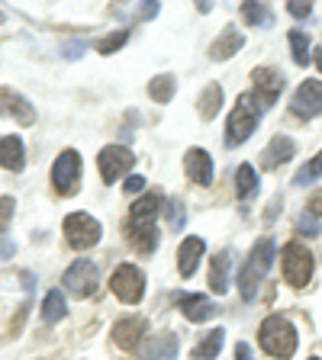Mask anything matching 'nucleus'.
I'll return each instance as SVG.
<instances>
[{"label":"nucleus","mask_w":322,"mask_h":360,"mask_svg":"<svg viewBox=\"0 0 322 360\" xmlns=\"http://www.w3.org/2000/svg\"><path fill=\"white\" fill-rule=\"evenodd\" d=\"M271 261H274V238H258L255 248L248 251L245 264H242V274H239V290L245 302H252L258 296L264 277L271 274Z\"/></svg>","instance_id":"f257e3e1"},{"label":"nucleus","mask_w":322,"mask_h":360,"mask_svg":"<svg viewBox=\"0 0 322 360\" xmlns=\"http://www.w3.org/2000/svg\"><path fill=\"white\" fill-rule=\"evenodd\" d=\"M258 341H261V347L271 357L287 360V357H293L300 338H297V328L287 322L284 315H268L261 322V328H258Z\"/></svg>","instance_id":"f03ea898"},{"label":"nucleus","mask_w":322,"mask_h":360,"mask_svg":"<svg viewBox=\"0 0 322 360\" xmlns=\"http://www.w3.org/2000/svg\"><path fill=\"white\" fill-rule=\"evenodd\" d=\"M261 103H258L252 94H239L233 112H229V122H225V145H242L245 139H252V132L258 129L261 120Z\"/></svg>","instance_id":"7ed1b4c3"},{"label":"nucleus","mask_w":322,"mask_h":360,"mask_svg":"<svg viewBox=\"0 0 322 360\" xmlns=\"http://www.w3.org/2000/svg\"><path fill=\"white\" fill-rule=\"evenodd\" d=\"M280 267H284V280L290 286H306L313 277V255L300 241H287L280 251Z\"/></svg>","instance_id":"20e7f679"},{"label":"nucleus","mask_w":322,"mask_h":360,"mask_svg":"<svg viewBox=\"0 0 322 360\" xmlns=\"http://www.w3.org/2000/svg\"><path fill=\"white\" fill-rule=\"evenodd\" d=\"M52 184L58 196H75L81 190V155L75 148L61 151L52 165Z\"/></svg>","instance_id":"39448f33"},{"label":"nucleus","mask_w":322,"mask_h":360,"mask_svg":"<svg viewBox=\"0 0 322 360\" xmlns=\"http://www.w3.org/2000/svg\"><path fill=\"white\" fill-rule=\"evenodd\" d=\"M110 290L113 296L120 302H126V306H135V302L145 296V277L142 270L135 267V264H120V267L113 270L110 277Z\"/></svg>","instance_id":"423d86ee"},{"label":"nucleus","mask_w":322,"mask_h":360,"mask_svg":"<svg viewBox=\"0 0 322 360\" xmlns=\"http://www.w3.org/2000/svg\"><path fill=\"white\" fill-rule=\"evenodd\" d=\"M100 235H104L100 222L94 216H87V212H71V216L65 219V238H68V245L75 248V251L94 248L100 241Z\"/></svg>","instance_id":"0eeeda50"},{"label":"nucleus","mask_w":322,"mask_h":360,"mask_svg":"<svg viewBox=\"0 0 322 360\" xmlns=\"http://www.w3.org/2000/svg\"><path fill=\"white\" fill-rule=\"evenodd\" d=\"M97 165H100V177H104V184H116L120 177H126V174L132 171L135 155L126 148V145H106V148L100 151Z\"/></svg>","instance_id":"6e6552de"},{"label":"nucleus","mask_w":322,"mask_h":360,"mask_svg":"<svg viewBox=\"0 0 322 360\" xmlns=\"http://www.w3.org/2000/svg\"><path fill=\"white\" fill-rule=\"evenodd\" d=\"M280 90H284V75L278 68H255L252 71V97L261 103V110H268L280 97Z\"/></svg>","instance_id":"1a4fd4ad"},{"label":"nucleus","mask_w":322,"mask_h":360,"mask_svg":"<svg viewBox=\"0 0 322 360\" xmlns=\"http://www.w3.org/2000/svg\"><path fill=\"white\" fill-rule=\"evenodd\" d=\"M65 290L78 300H87L97 292V267L90 261H75L65 270Z\"/></svg>","instance_id":"9d476101"},{"label":"nucleus","mask_w":322,"mask_h":360,"mask_svg":"<svg viewBox=\"0 0 322 360\" xmlns=\"http://www.w3.org/2000/svg\"><path fill=\"white\" fill-rule=\"evenodd\" d=\"M290 110H293V116H300V120H313V116H319L322 112V81H316V77L303 81L300 87H297V94H293V100H290Z\"/></svg>","instance_id":"9b49d317"},{"label":"nucleus","mask_w":322,"mask_h":360,"mask_svg":"<svg viewBox=\"0 0 322 360\" xmlns=\"http://www.w3.org/2000/svg\"><path fill=\"white\" fill-rule=\"evenodd\" d=\"M0 116H13L20 126H32L36 122V106L23 94H16L13 87H0Z\"/></svg>","instance_id":"f8f14e48"},{"label":"nucleus","mask_w":322,"mask_h":360,"mask_svg":"<svg viewBox=\"0 0 322 360\" xmlns=\"http://www.w3.org/2000/svg\"><path fill=\"white\" fill-rule=\"evenodd\" d=\"M145 331H149V322H145L142 315H129V319H120V322L113 325V341L123 351H135L139 341L145 338Z\"/></svg>","instance_id":"ddd939ff"},{"label":"nucleus","mask_w":322,"mask_h":360,"mask_svg":"<svg viewBox=\"0 0 322 360\" xmlns=\"http://www.w3.org/2000/svg\"><path fill=\"white\" fill-rule=\"evenodd\" d=\"M203 251H206V241L197 238V235L180 241V248H178V274L180 277H194V270L200 267V261H203Z\"/></svg>","instance_id":"4468645a"},{"label":"nucleus","mask_w":322,"mask_h":360,"mask_svg":"<svg viewBox=\"0 0 322 360\" xmlns=\"http://www.w3.org/2000/svg\"><path fill=\"white\" fill-rule=\"evenodd\" d=\"M184 171H187V177L194 180L197 187H210V180H213V158L206 155L203 148H190L187 155H184Z\"/></svg>","instance_id":"2eb2a0df"},{"label":"nucleus","mask_w":322,"mask_h":360,"mask_svg":"<svg viewBox=\"0 0 322 360\" xmlns=\"http://www.w3.org/2000/svg\"><path fill=\"white\" fill-rule=\"evenodd\" d=\"M293 155H297V145H293L287 135H274L261 155V167L264 171H278V167H284Z\"/></svg>","instance_id":"dca6fc26"},{"label":"nucleus","mask_w":322,"mask_h":360,"mask_svg":"<svg viewBox=\"0 0 322 360\" xmlns=\"http://www.w3.org/2000/svg\"><path fill=\"white\" fill-rule=\"evenodd\" d=\"M0 167L4 171L20 174L26 167V151H23V139L20 135H4L0 139Z\"/></svg>","instance_id":"f3484780"},{"label":"nucleus","mask_w":322,"mask_h":360,"mask_svg":"<svg viewBox=\"0 0 322 360\" xmlns=\"http://www.w3.org/2000/svg\"><path fill=\"white\" fill-rule=\"evenodd\" d=\"M174 357H178V335L174 331L149 338L142 345V360H174Z\"/></svg>","instance_id":"a211bd4d"},{"label":"nucleus","mask_w":322,"mask_h":360,"mask_svg":"<svg viewBox=\"0 0 322 360\" xmlns=\"http://www.w3.org/2000/svg\"><path fill=\"white\" fill-rule=\"evenodd\" d=\"M242 45H245V36H242L239 30H233V26H225L223 32H219V39L210 45V58L213 61H225L233 58L235 52H239Z\"/></svg>","instance_id":"6ab92c4d"},{"label":"nucleus","mask_w":322,"mask_h":360,"mask_svg":"<svg viewBox=\"0 0 322 360\" xmlns=\"http://www.w3.org/2000/svg\"><path fill=\"white\" fill-rule=\"evenodd\" d=\"M129 241H132L135 251L151 255L158 245V229L151 222H132V219H129Z\"/></svg>","instance_id":"aec40b11"},{"label":"nucleus","mask_w":322,"mask_h":360,"mask_svg":"<svg viewBox=\"0 0 322 360\" xmlns=\"http://www.w3.org/2000/svg\"><path fill=\"white\" fill-rule=\"evenodd\" d=\"M229 267H233V251L225 248V251H219L213 257V267H210V290L219 292V296L229 290Z\"/></svg>","instance_id":"412c9836"},{"label":"nucleus","mask_w":322,"mask_h":360,"mask_svg":"<svg viewBox=\"0 0 322 360\" xmlns=\"http://www.w3.org/2000/svg\"><path fill=\"white\" fill-rule=\"evenodd\" d=\"M180 312H184L187 322H210L216 306H213L206 296H184V300H180Z\"/></svg>","instance_id":"4be33fe9"},{"label":"nucleus","mask_w":322,"mask_h":360,"mask_svg":"<svg viewBox=\"0 0 322 360\" xmlns=\"http://www.w3.org/2000/svg\"><path fill=\"white\" fill-rule=\"evenodd\" d=\"M223 341H225V331L223 328H213L203 335V341L194 347V357L197 360H213L219 357V351H223Z\"/></svg>","instance_id":"5701e85b"},{"label":"nucleus","mask_w":322,"mask_h":360,"mask_svg":"<svg viewBox=\"0 0 322 360\" xmlns=\"http://www.w3.org/2000/svg\"><path fill=\"white\" fill-rule=\"evenodd\" d=\"M197 106H200V116L203 120H213L219 112V106H223V87L219 84H206L200 94V100H197Z\"/></svg>","instance_id":"b1692460"},{"label":"nucleus","mask_w":322,"mask_h":360,"mask_svg":"<svg viewBox=\"0 0 322 360\" xmlns=\"http://www.w3.org/2000/svg\"><path fill=\"white\" fill-rule=\"evenodd\" d=\"M65 312H68L65 292H61V290H52L49 296H45V302H42V319H45L49 325H55V322H61V319H65Z\"/></svg>","instance_id":"393cba45"},{"label":"nucleus","mask_w":322,"mask_h":360,"mask_svg":"<svg viewBox=\"0 0 322 360\" xmlns=\"http://www.w3.org/2000/svg\"><path fill=\"white\" fill-rule=\"evenodd\" d=\"M235 193L242 200H252L258 193V174L252 165H239V171H235Z\"/></svg>","instance_id":"a878e982"},{"label":"nucleus","mask_w":322,"mask_h":360,"mask_svg":"<svg viewBox=\"0 0 322 360\" xmlns=\"http://www.w3.org/2000/svg\"><path fill=\"white\" fill-rule=\"evenodd\" d=\"M174 90H178V81H174L171 75H158L149 81V97L155 100V103H168V100L174 97Z\"/></svg>","instance_id":"bb28decb"},{"label":"nucleus","mask_w":322,"mask_h":360,"mask_svg":"<svg viewBox=\"0 0 322 360\" xmlns=\"http://www.w3.org/2000/svg\"><path fill=\"white\" fill-rule=\"evenodd\" d=\"M158 206H161V196H158V193H145L142 200L132 206V212H129V216H132V222H151V219H155V212H158Z\"/></svg>","instance_id":"cd10ccee"},{"label":"nucleus","mask_w":322,"mask_h":360,"mask_svg":"<svg viewBox=\"0 0 322 360\" xmlns=\"http://www.w3.org/2000/svg\"><path fill=\"white\" fill-rule=\"evenodd\" d=\"M242 16L248 26H271V20H274L268 4H242Z\"/></svg>","instance_id":"c85d7f7f"},{"label":"nucleus","mask_w":322,"mask_h":360,"mask_svg":"<svg viewBox=\"0 0 322 360\" xmlns=\"http://www.w3.org/2000/svg\"><path fill=\"white\" fill-rule=\"evenodd\" d=\"M290 49H293V61H297V65H309V39L303 30L290 32Z\"/></svg>","instance_id":"c756f323"},{"label":"nucleus","mask_w":322,"mask_h":360,"mask_svg":"<svg viewBox=\"0 0 322 360\" xmlns=\"http://www.w3.org/2000/svg\"><path fill=\"white\" fill-rule=\"evenodd\" d=\"M165 216H168V225H171L174 232H180V229H184V216H187V212H184V202H180L178 196H171V200H168Z\"/></svg>","instance_id":"7c9ffc66"},{"label":"nucleus","mask_w":322,"mask_h":360,"mask_svg":"<svg viewBox=\"0 0 322 360\" xmlns=\"http://www.w3.org/2000/svg\"><path fill=\"white\" fill-rule=\"evenodd\" d=\"M126 39H129V32L126 30H120V32H110L106 39H100L97 42V52L100 55H110V52H116V49H123L126 45Z\"/></svg>","instance_id":"2f4dec72"},{"label":"nucleus","mask_w":322,"mask_h":360,"mask_svg":"<svg viewBox=\"0 0 322 360\" xmlns=\"http://www.w3.org/2000/svg\"><path fill=\"white\" fill-rule=\"evenodd\" d=\"M297 232L300 235H306V238H316V235H322V225L316 222V216H309L306 210L297 216Z\"/></svg>","instance_id":"473e14b6"},{"label":"nucleus","mask_w":322,"mask_h":360,"mask_svg":"<svg viewBox=\"0 0 322 360\" xmlns=\"http://www.w3.org/2000/svg\"><path fill=\"white\" fill-rule=\"evenodd\" d=\"M319 174H322V151L313 158V161H309L306 167H300V171H297V184H313Z\"/></svg>","instance_id":"72a5a7b5"},{"label":"nucleus","mask_w":322,"mask_h":360,"mask_svg":"<svg viewBox=\"0 0 322 360\" xmlns=\"http://www.w3.org/2000/svg\"><path fill=\"white\" fill-rule=\"evenodd\" d=\"M13 210H16L13 196H0V232L7 229V222H10V216H13Z\"/></svg>","instance_id":"f704fd0d"},{"label":"nucleus","mask_w":322,"mask_h":360,"mask_svg":"<svg viewBox=\"0 0 322 360\" xmlns=\"http://www.w3.org/2000/svg\"><path fill=\"white\" fill-rule=\"evenodd\" d=\"M123 187H126V193H142V190H145V177H142V174H129Z\"/></svg>","instance_id":"c9c22d12"},{"label":"nucleus","mask_w":322,"mask_h":360,"mask_svg":"<svg viewBox=\"0 0 322 360\" xmlns=\"http://www.w3.org/2000/svg\"><path fill=\"white\" fill-rule=\"evenodd\" d=\"M306 212H309V216H322V190H319V193H313V196H309V202H306Z\"/></svg>","instance_id":"e433bc0d"},{"label":"nucleus","mask_w":322,"mask_h":360,"mask_svg":"<svg viewBox=\"0 0 322 360\" xmlns=\"http://www.w3.org/2000/svg\"><path fill=\"white\" fill-rule=\"evenodd\" d=\"M290 16H297V20H303V16H309L313 13V7H309V4H290Z\"/></svg>","instance_id":"4c0bfd02"},{"label":"nucleus","mask_w":322,"mask_h":360,"mask_svg":"<svg viewBox=\"0 0 322 360\" xmlns=\"http://www.w3.org/2000/svg\"><path fill=\"white\" fill-rule=\"evenodd\" d=\"M235 360H255V357H252V347H248L245 341H239V345H235Z\"/></svg>","instance_id":"58836bf2"},{"label":"nucleus","mask_w":322,"mask_h":360,"mask_svg":"<svg viewBox=\"0 0 322 360\" xmlns=\"http://www.w3.org/2000/svg\"><path fill=\"white\" fill-rule=\"evenodd\" d=\"M316 68H319V71H322V49H319V52H316Z\"/></svg>","instance_id":"ea45409f"},{"label":"nucleus","mask_w":322,"mask_h":360,"mask_svg":"<svg viewBox=\"0 0 322 360\" xmlns=\"http://www.w3.org/2000/svg\"><path fill=\"white\" fill-rule=\"evenodd\" d=\"M309 360H319V357H309Z\"/></svg>","instance_id":"a19ab883"}]
</instances>
